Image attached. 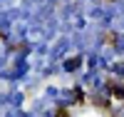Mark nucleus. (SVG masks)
<instances>
[{"label":"nucleus","instance_id":"nucleus-1","mask_svg":"<svg viewBox=\"0 0 124 117\" xmlns=\"http://www.w3.org/2000/svg\"><path fill=\"white\" fill-rule=\"evenodd\" d=\"M55 117H70V112H67L65 107H62V110H57V115H55Z\"/></svg>","mask_w":124,"mask_h":117}]
</instances>
